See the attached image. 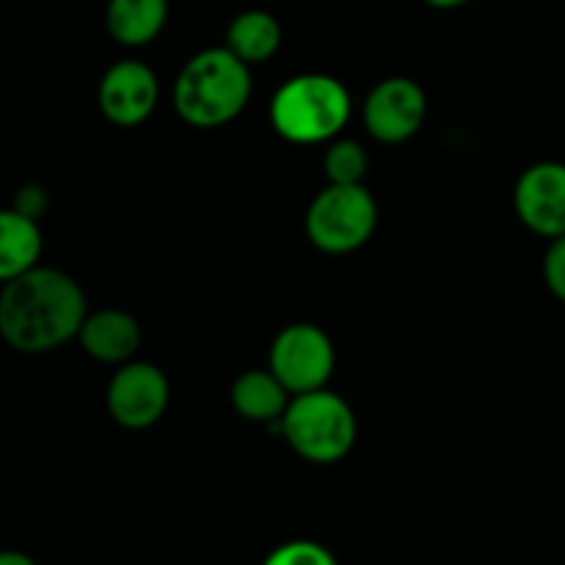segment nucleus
I'll return each instance as SVG.
<instances>
[{
  "label": "nucleus",
  "instance_id": "2eb2a0df",
  "mask_svg": "<svg viewBox=\"0 0 565 565\" xmlns=\"http://www.w3.org/2000/svg\"><path fill=\"white\" fill-rule=\"evenodd\" d=\"M226 50L237 55L243 64H265L281 47V25L274 14L263 9L241 11L226 28Z\"/></svg>",
  "mask_w": 565,
  "mask_h": 565
},
{
  "label": "nucleus",
  "instance_id": "6e6552de",
  "mask_svg": "<svg viewBox=\"0 0 565 565\" xmlns=\"http://www.w3.org/2000/svg\"><path fill=\"white\" fill-rule=\"evenodd\" d=\"M428 114V97L412 77H386L367 94L364 127L381 143H403L417 136Z\"/></svg>",
  "mask_w": 565,
  "mask_h": 565
},
{
  "label": "nucleus",
  "instance_id": "0eeeda50",
  "mask_svg": "<svg viewBox=\"0 0 565 565\" xmlns=\"http://www.w3.org/2000/svg\"><path fill=\"white\" fill-rule=\"evenodd\" d=\"M171 401V386L163 370L149 362L119 364L108 381L105 403L116 425L143 430L158 423Z\"/></svg>",
  "mask_w": 565,
  "mask_h": 565
},
{
  "label": "nucleus",
  "instance_id": "f257e3e1",
  "mask_svg": "<svg viewBox=\"0 0 565 565\" xmlns=\"http://www.w3.org/2000/svg\"><path fill=\"white\" fill-rule=\"evenodd\" d=\"M88 301L70 274L39 263L0 285V340L17 353L42 356L77 340Z\"/></svg>",
  "mask_w": 565,
  "mask_h": 565
},
{
  "label": "nucleus",
  "instance_id": "1a4fd4ad",
  "mask_svg": "<svg viewBox=\"0 0 565 565\" xmlns=\"http://www.w3.org/2000/svg\"><path fill=\"white\" fill-rule=\"evenodd\" d=\"M519 221L541 237L565 235V163L541 160L522 171L513 188Z\"/></svg>",
  "mask_w": 565,
  "mask_h": 565
},
{
  "label": "nucleus",
  "instance_id": "20e7f679",
  "mask_svg": "<svg viewBox=\"0 0 565 565\" xmlns=\"http://www.w3.org/2000/svg\"><path fill=\"white\" fill-rule=\"evenodd\" d=\"M279 428L296 456L323 467L342 461L353 450L359 434L351 403L326 386L292 395Z\"/></svg>",
  "mask_w": 565,
  "mask_h": 565
},
{
  "label": "nucleus",
  "instance_id": "6ab92c4d",
  "mask_svg": "<svg viewBox=\"0 0 565 565\" xmlns=\"http://www.w3.org/2000/svg\"><path fill=\"white\" fill-rule=\"evenodd\" d=\"M9 207H14L17 213L28 215V218L42 221V215L47 213V207H50V196L42 185H36V182H25V185L17 188V193H14V199H11Z\"/></svg>",
  "mask_w": 565,
  "mask_h": 565
},
{
  "label": "nucleus",
  "instance_id": "ddd939ff",
  "mask_svg": "<svg viewBox=\"0 0 565 565\" xmlns=\"http://www.w3.org/2000/svg\"><path fill=\"white\" fill-rule=\"evenodd\" d=\"M42 252L44 237L39 221L17 213L14 207H0V285L36 268Z\"/></svg>",
  "mask_w": 565,
  "mask_h": 565
},
{
  "label": "nucleus",
  "instance_id": "412c9836",
  "mask_svg": "<svg viewBox=\"0 0 565 565\" xmlns=\"http://www.w3.org/2000/svg\"><path fill=\"white\" fill-rule=\"evenodd\" d=\"M425 3L434 6V9H458V6H467L472 0H425Z\"/></svg>",
  "mask_w": 565,
  "mask_h": 565
},
{
  "label": "nucleus",
  "instance_id": "f03ea898",
  "mask_svg": "<svg viewBox=\"0 0 565 565\" xmlns=\"http://www.w3.org/2000/svg\"><path fill=\"white\" fill-rule=\"evenodd\" d=\"M252 99V72L232 50L210 47L188 58L174 83V108L199 130L230 125Z\"/></svg>",
  "mask_w": 565,
  "mask_h": 565
},
{
  "label": "nucleus",
  "instance_id": "9b49d317",
  "mask_svg": "<svg viewBox=\"0 0 565 565\" xmlns=\"http://www.w3.org/2000/svg\"><path fill=\"white\" fill-rule=\"evenodd\" d=\"M77 342L94 362L125 364L141 348V326L125 309H97L86 315Z\"/></svg>",
  "mask_w": 565,
  "mask_h": 565
},
{
  "label": "nucleus",
  "instance_id": "aec40b11",
  "mask_svg": "<svg viewBox=\"0 0 565 565\" xmlns=\"http://www.w3.org/2000/svg\"><path fill=\"white\" fill-rule=\"evenodd\" d=\"M0 565H39V563L20 550H0Z\"/></svg>",
  "mask_w": 565,
  "mask_h": 565
},
{
  "label": "nucleus",
  "instance_id": "39448f33",
  "mask_svg": "<svg viewBox=\"0 0 565 565\" xmlns=\"http://www.w3.org/2000/svg\"><path fill=\"white\" fill-rule=\"evenodd\" d=\"M379 226V204L373 193L359 185H329L307 210V235L326 254H351L373 237Z\"/></svg>",
  "mask_w": 565,
  "mask_h": 565
},
{
  "label": "nucleus",
  "instance_id": "4468645a",
  "mask_svg": "<svg viewBox=\"0 0 565 565\" xmlns=\"http://www.w3.org/2000/svg\"><path fill=\"white\" fill-rule=\"evenodd\" d=\"M169 20V0H108L105 28L125 47L154 42Z\"/></svg>",
  "mask_w": 565,
  "mask_h": 565
},
{
  "label": "nucleus",
  "instance_id": "f8f14e48",
  "mask_svg": "<svg viewBox=\"0 0 565 565\" xmlns=\"http://www.w3.org/2000/svg\"><path fill=\"white\" fill-rule=\"evenodd\" d=\"M290 392L274 375V370H248V373L237 375L232 384L230 401L232 408L241 414L248 423L270 425L285 417L287 406H290Z\"/></svg>",
  "mask_w": 565,
  "mask_h": 565
},
{
  "label": "nucleus",
  "instance_id": "7ed1b4c3",
  "mask_svg": "<svg viewBox=\"0 0 565 565\" xmlns=\"http://www.w3.org/2000/svg\"><path fill=\"white\" fill-rule=\"evenodd\" d=\"M351 119V92L323 72L296 75L270 99V125L290 143L334 141Z\"/></svg>",
  "mask_w": 565,
  "mask_h": 565
},
{
  "label": "nucleus",
  "instance_id": "dca6fc26",
  "mask_svg": "<svg viewBox=\"0 0 565 565\" xmlns=\"http://www.w3.org/2000/svg\"><path fill=\"white\" fill-rule=\"evenodd\" d=\"M367 166V152H364L362 143L351 141V138L331 141L323 154V171L334 185H359V182H364Z\"/></svg>",
  "mask_w": 565,
  "mask_h": 565
},
{
  "label": "nucleus",
  "instance_id": "f3484780",
  "mask_svg": "<svg viewBox=\"0 0 565 565\" xmlns=\"http://www.w3.org/2000/svg\"><path fill=\"white\" fill-rule=\"evenodd\" d=\"M263 565H337V557L318 541H287L276 546Z\"/></svg>",
  "mask_w": 565,
  "mask_h": 565
},
{
  "label": "nucleus",
  "instance_id": "a211bd4d",
  "mask_svg": "<svg viewBox=\"0 0 565 565\" xmlns=\"http://www.w3.org/2000/svg\"><path fill=\"white\" fill-rule=\"evenodd\" d=\"M544 281L552 296L565 303V235L550 241L544 254Z\"/></svg>",
  "mask_w": 565,
  "mask_h": 565
},
{
  "label": "nucleus",
  "instance_id": "423d86ee",
  "mask_svg": "<svg viewBox=\"0 0 565 565\" xmlns=\"http://www.w3.org/2000/svg\"><path fill=\"white\" fill-rule=\"evenodd\" d=\"M334 342L320 326L292 323L270 345V370L290 395L323 390L334 375Z\"/></svg>",
  "mask_w": 565,
  "mask_h": 565
},
{
  "label": "nucleus",
  "instance_id": "9d476101",
  "mask_svg": "<svg viewBox=\"0 0 565 565\" xmlns=\"http://www.w3.org/2000/svg\"><path fill=\"white\" fill-rule=\"evenodd\" d=\"M158 75L143 61H116L97 88L99 114L116 127H136L158 108Z\"/></svg>",
  "mask_w": 565,
  "mask_h": 565
}]
</instances>
